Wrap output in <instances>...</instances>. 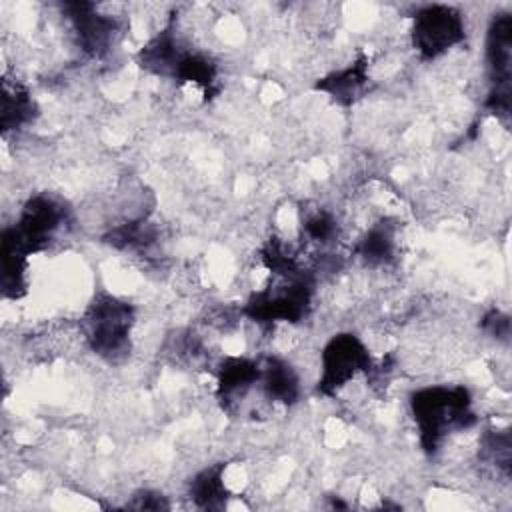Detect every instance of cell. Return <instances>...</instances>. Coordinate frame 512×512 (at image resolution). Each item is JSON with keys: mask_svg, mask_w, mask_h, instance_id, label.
I'll use <instances>...</instances> for the list:
<instances>
[{"mask_svg": "<svg viewBox=\"0 0 512 512\" xmlns=\"http://www.w3.org/2000/svg\"><path fill=\"white\" fill-rule=\"evenodd\" d=\"M258 388L272 404L294 406L300 400V378L292 364L280 356L260 358Z\"/></svg>", "mask_w": 512, "mask_h": 512, "instance_id": "8fae6325", "label": "cell"}, {"mask_svg": "<svg viewBox=\"0 0 512 512\" xmlns=\"http://www.w3.org/2000/svg\"><path fill=\"white\" fill-rule=\"evenodd\" d=\"M302 234L308 242L320 248L330 246L338 238V222L332 212L324 208H314L302 218Z\"/></svg>", "mask_w": 512, "mask_h": 512, "instance_id": "ac0fdd59", "label": "cell"}, {"mask_svg": "<svg viewBox=\"0 0 512 512\" xmlns=\"http://www.w3.org/2000/svg\"><path fill=\"white\" fill-rule=\"evenodd\" d=\"M482 328H484L490 336H494V338H498V340H506L508 334H510V318H508L506 314L498 312V310H490V312L484 316V320H482Z\"/></svg>", "mask_w": 512, "mask_h": 512, "instance_id": "ffe728a7", "label": "cell"}, {"mask_svg": "<svg viewBox=\"0 0 512 512\" xmlns=\"http://www.w3.org/2000/svg\"><path fill=\"white\" fill-rule=\"evenodd\" d=\"M102 240L116 250H130V252L148 250L158 240V228L152 222H148L146 218L128 220L124 224L110 228L102 236Z\"/></svg>", "mask_w": 512, "mask_h": 512, "instance_id": "2e32d148", "label": "cell"}, {"mask_svg": "<svg viewBox=\"0 0 512 512\" xmlns=\"http://www.w3.org/2000/svg\"><path fill=\"white\" fill-rule=\"evenodd\" d=\"M368 84H370L368 58L362 54L352 64L322 76L314 84V90L328 94L340 106H352L356 100H360L366 94Z\"/></svg>", "mask_w": 512, "mask_h": 512, "instance_id": "30bf717a", "label": "cell"}, {"mask_svg": "<svg viewBox=\"0 0 512 512\" xmlns=\"http://www.w3.org/2000/svg\"><path fill=\"white\" fill-rule=\"evenodd\" d=\"M374 362L368 346L354 332L334 334L320 352L318 392L322 396L338 394L358 374H370Z\"/></svg>", "mask_w": 512, "mask_h": 512, "instance_id": "5b68a950", "label": "cell"}, {"mask_svg": "<svg viewBox=\"0 0 512 512\" xmlns=\"http://www.w3.org/2000/svg\"><path fill=\"white\" fill-rule=\"evenodd\" d=\"M478 460L494 468L498 474L504 478L510 476V462H512V438L510 430H486L480 436V446H478Z\"/></svg>", "mask_w": 512, "mask_h": 512, "instance_id": "e0dca14e", "label": "cell"}, {"mask_svg": "<svg viewBox=\"0 0 512 512\" xmlns=\"http://www.w3.org/2000/svg\"><path fill=\"white\" fill-rule=\"evenodd\" d=\"M134 322L136 310L130 302L98 292L80 318V336L96 356L106 362H120L130 352Z\"/></svg>", "mask_w": 512, "mask_h": 512, "instance_id": "7a4b0ae2", "label": "cell"}, {"mask_svg": "<svg viewBox=\"0 0 512 512\" xmlns=\"http://www.w3.org/2000/svg\"><path fill=\"white\" fill-rule=\"evenodd\" d=\"M38 108L34 98L30 96L28 88L18 82H8L4 78L2 84V130H20L22 126L30 124L36 116Z\"/></svg>", "mask_w": 512, "mask_h": 512, "instance_id": "9a60e30c", "label": "cell"}, {"mask_svg": "<svg viewBox=\"0 0 512 512\" xmlns=\"http://www.w3.org/2000/svg\"><path fill=\"white\" fill-rule=\"evenodd\" d=\"M314 274L304 270L294 276H274L272 284L254 292L242 314L262 326L276 322L296 324L304 320L312 308Z\"/></svg>", "mask_w": 512, "mask_h": 512, "instance_id": "3957f363", "label": "cell"}, {"mask_svg": "<svg viewBox=\"0 0 512 512\" xmlns=\"http://www.w3.org/2000/svg\"><path fill=\"white\" fill-rule=\"evenodd\" d=\"M260 382V360L248 356H226L216 368V398L228 414L242 410L248 394Z\"/></svg>", "mask_w": 512, "mask_h": 512, "instance_id": "9c48e42d", "label": "cell"}, {"mask_svg": "<svg viewBox=\"0 0 512 512\" xmlns=\"http://www.w3.org/2000/svg\"><path fill=\"white\" fill-rule=\"evenodd\" d=\"M62 12L70 22L78 48L86 56L100 58L112 48L118 36V20L114 16L98 12L92 2H66Z\"/></svg>", "mask_w": 512, "mask_h": 512, "instance_id": "ba28073f", "label": "cell"}, {"mask_svg": "<svg viewBox=\"0 0 512 512\" xmlns=\"http://www.w3.org/2000/svg\"><path fill=\"white\" fill-rule=\"evenodd\" d=\"M512 16L498 14L492 18L486 34V68L488 96L486 108L500 120L510 118V72H512Z\"/></svg>", "mask_w": 512, "mask_h": 512, "instance_id": "52a82bcc", "label": "cell"}, {"mask_svg": "<svg viewBox=\"0 0 512 512\" xmlns=\"http://www.w3.org/2000/svg\"><path fill=\"white\" fill-rule=\"evenodd\" d=\"M396 252V224L380 220L372 224L354 246V254L368 266H384L394 260Z\"/></svg>", "mask_w": 512, "mask_h": 512, "instance_id": "5bb4252c", "label": "cell"}, {"mask_svg": "<svg viewBox=\"0 0 512 512\" xmlns=\"http://www.w3.org/2000/svg\"><path fill=\"white\" fill-rule=\"evenodd\" d=\"M184 50V44L180 42L176 34V24L168 22L156 36H152L138 52V64L156 76H168L172 78L174 66Z\"/></svg>", "mask_w": 512, "mask_h": 512, "instance_id": "7c38bea8", "label": "cell"}, {"mask_svg": "<svg viewBox=\"0 0 512 512\" xmlns=\"http://www.w3.org/2000/svg\"><path fill=\"white\" fill-rule=\"evenodd\" d=\"M224 462L210 464L198 470L188 482V496L200 510H222L228 502V488L224 484Z\"/></svg>", "mask_w": 512, "mask_h": 512, "instance_id": "4fadbf2b", "label": "cell"}, {"mask_svg": "<svg viewBox=\"0 0 512 512\" xmlns=\"http://www.w3.org/2000/svg\"><path fill=\"white\" fill-rule=\"evenodd\" d=\"M466 26L460 10L448 4L420 6L412 16L410 40L422 60H436L464 42Z\"/></svg>", "mask_w": 512, "mask_h": 512, "instance_id": "8992f818", "label": "cell"}, {"mask_svg": "<svg viewBox=\"0 0 512 512\" xmlns=\"http://www.w3.org/2000/svg\"><path fill=\"white\" fill-rule=\"evenodd\" d=\"M126 508H132V510H168L170 504H168L166 496L156 492V490H138L126 502Z\"/></svg>", "mask_w": 512, "mask_h": 512, "instance_id": "d6986e66", "label": "cell"}, {"mask_svg": "<svg viewBox=\"0 0 512 512\" xmlns=\"http://www.w3.org/2000/svg\"><path fill=\"white\" fill-rule=\"evenodd\" d=\"M408 404L418 428L420 448L428 456H434L440 450L446 436L464 432L476 424L470 390L460 384L418 388L410 394Z\"/></svg>", "mask_w": 512, "mask_h": 512, "instance_id": "6da1fadb", "label": "cell"}, {"mask_svg": "<svg viewBox=\"0 0 512 512\" xmlns=\"http://www.w3.org/2000/svg\"><path fill=\"white\" fill-rule=\"evenodd\" d=\"M68 224L70 208L60 198L40 192L26 200L16 224L4 228L2 234L30 256L56 242Z\"/></svg>", "mask_w": 512, "mask_h": 512, "instance_id": "277c9868", "label": "cell"}]
</instances>
